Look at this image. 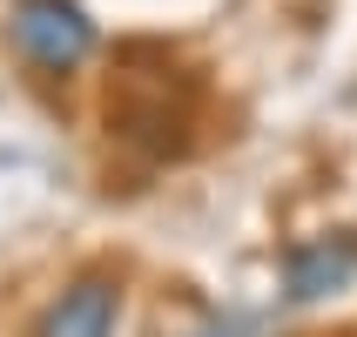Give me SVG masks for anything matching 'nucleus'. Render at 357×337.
Segmentation results:
<instances>
[{
	"instance_id": "nucleus-1",
	"label": "nucleus",
	"mask_w": 357,
	"mask_h": 337,
	"mask_svg": "<svg viewBox=\"0 0 357 337\" xmlns=\"http://www.w3.org/2000/svg\"><path fill=\"white\" fill-rule=\"evenodd\" d=\"M7 40L40 75H75L95 54V20L81 0H7Z\"/></svg>"
},
{
	"instance_id": "nucleus-2",
	"label": "nucleus",
	"mask_w": 357,
	"mask_h": 337,
	"mask_svg": "<svg viewBox=\"0 0 357 337\" xmlns=\"http://www.w3.org/2000/svg\"><path fill=\"white\" fill-rule=\"evenodd\" d=\"M121 304H128L121 270H75V277L34 310L27 337H115Z\"/></svg>"
},
{
	"instance_id": "nucleus-3",
	"label": "nucleus",
	"mask_w": 357,
	"mask_h": 337,
	"mask_svg": "<svg viewBox=\"0 0 357 337\" xmlns=\"http://www.w3.org/2000/svg\"><path fill=\"white\" fill-rule=\"evenodd\" d=\"M357 277V230H324V237H297L283 250V297L290 304H324L351 290Z\"/></svg>"
}]
</instances>
